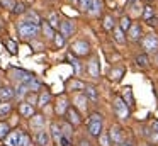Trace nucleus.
<instances>
[{
	"label": "nucleus",
	"instance_id": "f257e3e1",
	"mask_svg": "<svg viewBox=\"0 0 158 146\" xmlns=\"http://www.w3.org/2000/svg\"><path fill=\"white\" fill-rule=\"evenodd\" d=\"M17 31L19 36L24 37V39H31V37H36L39 32H41V26L36 22H31V20L24 19L21 22H17Z\"/></svg>",
	"mask_w": 158,
	"mask_h": 146
},
{
	"label": "nucleus",
	"instance_id": "f03ea898",
	"mask_svg": "<svg viewBox=\"0 0 158 146\" xmlns=\"http://www.w3.org/2000/svg\"><path fill=\"white\" fill-rule=\"evenodd\" d=\"M72 53L77 56H87L90 53V44L83 39H78L72 44Z\"/></svg>",
	"mask_w": 158,
	"mask_h": 146
},
{
	"label": "nucleus",
	"instance_id": "7ed1b4c3",
	"mask_svg": "<svg viewBox=\"0 0 158 146\" xmlns=\"http://www.w3.org/2000/svg\"><path fill=\"white\" fill-rule=\"evenodd\" d=\"M114 111L119 119H127V115H129V107L121 97H116V100H114Z\"/></svg>",
	"mask_w": 158,
	"mask_h": 146
},
{
	"label": "nucleus",
	"instance_id": "20e7f679",
	"mask_svg": "<svg viewBox=\"0 0 158 146\" xmlns=\"http://www.w3.org/2000/svg\"><path fill=\"white\" fill-rule=\"evenodd\" d=\"M143 48L148 53H158V37L155 34H148L143 39Z\"/></svg>",
	"mask_w": 158,
	"mask_h": 146
},
{
	"label": "nucleus",
	"instance_id": "39448f33",
	"mask_svg": "<svg viewBox=\"0 0 158 146\" xmlns=\"http://www.w3.org/2000/svg\"><path fill=\"white\" fill-rule=\"evenodd\" d=\"M21 129H15V131L9 132V136L5 138V146H21V138H22Z\"/></svg>",
	"mask_w": 158,
	"mask_h": 146
},
{
	"label": "nucleus",
	"instance_id": "423d86ee",
	"mask_svg": "<svg viewBox=\"0 0 158 146\" xmlns=\"http://www.w3.org/2000/svg\"><path fill=\"white\" fill-rule=\"evenodd\" d=\"M12 75H14V78L19 81V83H27L31 78H34L32 73H29V71H26V70H17V68L12 70Z\"/></svg>",
	"mask_w": 158,
	"mask_h": 146
},
{
	"label": "nucleus",
	"instance_id": "0eeeda50",
	"mask_svg": "<svg viewBox=\"0 0 158 146\" xmlns=\"http://www.w3.org/2000/svg\"><path fill=\"white\" fill-rule=\"evenodd\" d=\"M60 31H61V34L65 37L73 36V32H75V22H72V20H68V19L61 20V24H60Z\"/></svg>",
	"mask_w": 158,
	"mask_h": 146
},
{
	"label": "nucleus",
	"instance_id": "6e6552de",
	"mask_svg": "<svg viewBox=\"0 0 158 146\" xmlns=\"http://www.w3.org/2000/svg\"><path fill=\"white\" fill-rule=\"evenodd\" d=\"M66 119H68V122L72 126H78L80 122H82V117H80V114L77 112V109L75 107H70L68 111H66Z\"/></svg>",
	"mask_w": 158,
	"mask_h": 146
},
{
	"label": "nucleus",
	"instance_id": "1a4fd4ad",
	"mask_svg": "<svg viewBox=\"0 0 158 146\" xmlns=\"http://www.w3.org/2000/svg\"><path fill=\"white\" fill-rule=\"evenodd\" d=\"M87 71H89V75L92 78H99L100 71H99V61H97V58H92V60L89 61V65H87Z\"/></svg>",
	"mask_w": 158,
	"mask_h": 146
},
{
	"label": "nucleus",
	"instance_id": "9d476101",
	"mask_svg": "<svg viewBox=\"0 0 158 146\" xmlns=\"http://www.w3.org/2000/svg\"><path fill=\"white\" fill-rule=\"evenodd\" d=\"M139 37H141L139 24H131L129 31H127V39H129V41H139Z\"/></svg>",
	"mask_w": 158,
	"mask_h": 146
},
{
	"label": "nucleus",
	"instance_id": "9b49d317",
	"mask_svg": "<svg viewBox=\"0 0 158 146\" xmlns=\"http://www.w3.org/2000/svg\"><path fill=\"white\" fill-rule=\"evenodd\" d=\"M36 144L38 146H48L49 144V132L44 131V129L36 132Z\"/></svg>",
	"mask_w": 158,
	"mask_h": 146
},
{
	"label": "nucleus",
	"instance_id": "f8f14e48",
	"mask_svg": "<svg viewBox=\"0 0 158 146\" xmlns=\"http://www.w3.org/2000/svg\"><path fill=\"white\" fill-rule=\"evenodd\" d=\"M43 126H44V117L41 114H36L31 117V129L34 131H43Z\"/></svg>",
	"mask_w": 158,
	"mask_h": 146
},
{
	"label": "nucleus",
	"instance_id": "ddd939ff",
	"mask_svg": "<svg viewBox=\"0 0 158 146\" xmlns=\"http://www.w3.org/2000/svg\"><path fill=\"white\" fill-rule=\"evenodd\" d=\"M19 112H21L22 117H32L34 115V107L31 104H27V102H22L19 105Z\"/></svg>",
	"mask_w": 158,
	"mask_h": 146
},
{
	"label": "nucleus",
	"instance_id": "4468645a",
	"mask_svg": "<svg viewBox=\"0 0 158 146\" xmlns=\"http://www.w3.org/2000/svg\"><path fill=\"white\" fill-rule=\"evenodd\" d=\"M68 100H66L65 97H60L58 98V102H56V114L58 115H63V114H66V111H68Z\"/></svg>",
	"mask_w": 158,
	"mask_h": 146
},
{
	"label": "nucleus",
	"instance_id": "2eb2a0df",
	"mask_svg": "<svg viewBox=\"0 0 158 146\" xmlns=\"http://www.w3.org/2000/svg\"><path fill=\"white\" fill-rule=\"evenodd\" d=\"M109 136H110V141L117 143V144H121V143H123V131H121L119 126H112Z\"/></svg>",
	"mask_w": 158,
	"mask_h": 146
},
{
	"label": "nucleus",
	"instance_id": "dca6fc26",
	"mask_svg": "<svg viewBox=\"0 0 158 146\" xmlns=\"http://www.w3.org/2000/svg\"><path fill=\"white\" fill-rule=\"evenodd\" d=\"M41 29H43V34H44V36L48 37V39H55L56 32H55V29H53V27L49 26L48 20H43V22H41Z\"/></svg>",
	"mask_w": 158,
	"mask_h": 146
},
{
	"label": "nucleus",
	"instance_id": "f3484780",
	"mask_svg": "<svg viewBox=\"0 0 158 146\" xmlns=\"http://www.w3.org/2000/svg\"><path fill=\"white\" fill-rule=\"evenodd\" d=\"M51 136H53V139H55L56 143H60V139L63 138L61 124H58V122H53V124H51Z\"/></svg>",
	"mask_w": 158,
	"mask_h": 146
},
{
	"label": "nucleus",
	"instance_id": "a211bd4d",
	"mask_svg": "<svg viewBox=\"0 0 158 146\" xmlns=\"http://www.w3.org/2000/svg\"><path fill=\"white\" fill-rule=\"evenodd\" d=\"M12 97H15V92L10 87H2L0 88V100H10Z\"/></svg>",
	"mask_w": 158,
	"mask_h": 146
},
{
	"label": "nucleus",
	"instance_id": "6ab92c4d",
	"mask_svg": "<svg viewBox=\"0 0 158 146\" xmlns=\"http://www.w3.org/2000/svg\"><path fill=\"white\" fill-rule=\"evenodd\" d=\"M87 100H89V98H87L83 94L75 95V105L80 109V111H85V109H87Z\"/></svg>",
	"mask_w": 158,
	"mask_h": 146
},
{
	"label": "nucleus",
	"instance_id": "aec40b11",
	"mask_svg": "<svg viewBox=\"0 0 158 146\" xmlns=\"http://www.w3.org/2000/svg\"><path fill=\"white\" fill-rule=\"evenodd\" d=\"M100 10H102V0H92V5L89 9L90 15H99Z\"/></svg>",
	"mask_w": 158,
	"mask_h": 146
},
{
	"label": "nucleus",
	"instance_id": "412c9836",
	"mask_svg": "<svg viewBox=\"0 0 158 146\" xmlns=\"http://www.w3.org/2000/svg\"><path fill=\"white\" fill-rule=\"evenodd\" d=\"M102 131V122H89V132L92 136H100Z\"/></svg>",
	"mask_w": 158,
	"mask_h": 146
},
{
	"label": "nucleus",
	"instance_id": "4be33fe9",
	"mask_svg": "<svg viewBox=\"0 0 158 146\" xmlns=\"http://www.w3.org/2000/svg\"><path fill=\"white\" fill-rule=\"evenodd\" d=\"M49 100H51V94H49V92H43L38 98V105L39 107H46V105L49 104Z\"/></svg>",
	"mask_w": 158,
	"mask_h": 146
},
{
	"label": "nucleus",
	"instance_id": "5701e85b",
	"mask_svg": "<svg viewBox=\"0 0 158 146\" xmlns=\"http://www.w3.org/2000/svg\"><path fill=\"white\" fill-rule=\"evenodd\" d=\"M27 94H29L27 85H26V83H17V88H15V97L21 98V97H24V95H27Z\"/></svg>",
	"mask_w": 158,
	"mask_h": 146
},
{
	"label": "nucleus",
	"instance_id": "b1692460",
	"mask_svg": "<svg viewBox=\"0 0 158 146\" xmlns=\"http://www.w3.org/2000/svg\"><path fill=\"white\" fill-rule=\"evenodd\" d=\"M123 73H124V68L123 66H119V68H112V71H110V80H114V81H119L121 80V77H123Z\"/></svg>",
	"mask_w": 158,
	"mask_h": 146
},
{
	"label": "nucleus",
	"instance_id": "393cba45",
	"mask_svg": "<svg viewBox=\"0 0 158 146\" xmlns=\"http://www.w3.org/2000/svg\"><path fill=\"white\" fill-rule=\"evenodd\" d=\"M26 85H27L29 92H36V90H39V88H41V83H39V80H38L36 77H34V78H31V80H29Z\"/></svg>",
	"mask_w": 158,
	"mask_h": 146
},
{
	"label": "nucleus",
	"instance_id": "a878e982",
	"mask_svg": "<svg viewBox=\"0 0 158 146\" xmlns=\"http://www.w3.org/2000/svg\"><path fill=\"white\" fill-rule=\"evenodd\" d=\"M12 111V105L9 104V102H5V104H0V119H4L5 115H9Z\"/></svg>",
	"mask_w": 158,
	"mask_h": 146
},
{
	"label": "nucleus",
	"instance_id": "bb28decb",
	"mask_svg": "<svg viewBox=\"0 0 158 146\" xmlns=\"http://www.w3.org/2000/svg\"><path fill=\"white\" fill-rule=\"evenodd\" d=\"M104 29L106 31H114V17L110 15V14H107L106 17H104Z\"/></svg>",
	"mask_w": 158,
	"mask_h": 146
},
{
	"label": "nucleus",
	"instance_id": "cd10ccee",
	"mask_svg": "<svg viewBox=\"0 0 158 146\" xmlns=\"http://www.w3.org/2000/svg\"><path fill=\"white\" fill-rule=\"evenodd\" d=\"M83 90H85L83 95H85L87 98H90V100H97V90L94 87H85Z\"/></svg>",
	"mask_w": 158,
	"mask_h": 146
},
{
	"label": "nucleus",
	"instance_id": "c85d7f7f",
	"mask_svg": "<svg viewBox=\"0 0 158 146\" xmlns=\"http://www.w3.org/2000/svg\"><path fill=\"white\" fill-rule=\"evenodd\" d=\"M114 39H116L119 44H123L124 41H126V37H124L123 29H121V27H114Z\"/></svg>",
	"mask_w": 158,
	"mask_h": 146
},
{
	"label": "nucleus",
	"instance_id": "c756f323",
	"mask_svg": "<svg viewBox=\"0 0 158 146\" xmlns=\"http://www.w3.org/2000/svg\"><path fill=\"white\" fill-rule=\"evenodd\" d=\"M49 26L53 27V29H56V27H60V24H61V20H60V17H58V14H55L53 12L51 15H49Z\"/></svg>",
	"mask_w": 158,
	"mask_h": 146
},
{
	"label": "nucleus",
	"instance_id": "7c9ffc66",
	"mask_svg": "<svg viewBox=\"0 0 158 146\" xmlns=\"http://www.w3.org/2000/svg\"><path fill=\"white\" fill-rule=\"evenodd\" d=\"M124 102H126L127 107L134 104V98H133V94H131V88H124Z\"/></svg>",
	"mask_w": 158,
	"mask_h": 146
},
{
	"label": "nucleus",
	"instance_id": "2f4dec72",
	"mask_svg": "<svg viewBox=\"0 0 158 146\" xmlns=\"http://www.w3.org/2000/svg\"><path fill=\"white\" fill-rule=\"evenodd\" d=\"M9 124L7 122H0V139H5L9 136Z\"/></svg>",
	"mask_w": 158,
	"mask_h": 146
},
{
	"label": "nucleus",
	"instance_id": "473e14b6",
	"mask_svg": "<svg viewBox=\"0 0 158 146\" xmlns=\"http://www.w3.org/2000/svg\"><path fill=\"white\" fill-rule=\"evenodd\" d=\"M68 88L70 90H82V88H85V85H83L80 80H72L68 83Z\"/></svg>",
	"mask_w": 158,
	"mask_h": 146
},
{
	"label": "nucleus",
	"instance_id": "72a5a7b5",
	"mask_svg": "<svg viewBox=\"0 0 158 146\" xmlns=\"http://www.w3.org/2000/svg\"><path fill=\"white\" fill-rule=\"evenodd\" d=\"M78 5L82 12H89L90 5H92V0H78Z\"/></svg>",
	"mask_w": 158,
	"mask_h": 146
},
{
	"label": "nucleus",
	"instance_id": "f704fd0d",
	"mask_svg": "<svg viewBox=\"0 0 158 146\" xmlns=\"http://www.w3.org/2000/svg\"><path fill=\"white\" fill-rule=\"evenodd\" d=\"M21 146H34L32 144V139L29 138L27 132H22V138H21Z\"/></svg>",
	"mask_w": 158,
	"mask_h": 146
},
{
	"label": "nucleus",
	"instance_id": "c9c22d12",
	"mask_svg": "<svg viewBox=\"0 0 158 146\" xmlns=\"http://www.w3.org/2000/svg\"><path fill=\"white\" fill-rule=\"evenodd\" d=\"M65 41H66V37L63 36V34H56V36H55V44H56V48H63V46H65Z\"/></svg>",
	"mask_w": 158,
	"mask_h": 146
},
{
	"label": "nucleus",
	"instance_id": "e433bc0d",
	"mask_svg": "<svg viewBox=\"0 0 158 146\" xmlns=\"http://www.w3.org/2000/svg\"><path fill=\"white\" fill-rule=\"evenodd\" d=\"M136 63L139 65L141 68H146V66H148V63H150V61H148V56H144V54H139V56L136 58Z\"/></svg>",
	"mask_w": 158,
	"mask_h": 146
},
{
	"label": "nucleus",
	"instance_id": "4c0bfd02",
	"mask_svg": "<svg viewBox=\"0 0 158 146\" xmlns=\"http://www.w3.org/2000/svg\"><path fill=\"white\" fill-rule=\"evenodd\" d=\"M27 20H31V22H36V24H41L43 20L39 19V15L36 12H32V10H29L27 12Z\"/></svg>",
	"mask_w": 158,
	"mask_h": 146
},
{
	"label": "nucleus",
	"instance_id": "58836bf2",
	"mask_svg": "<svg viewBox=\"0 0 158 146\" xmlns=\"http://www.w3.org/2000/svg\"><path fill=\"white\" fill-rule=\"evenodd\" d=\"M99 143H100V146H110V136L109 134H100Z\"/></svg>",
	"mask_w": 158,
	"mask_h": 146
},
{
	"label": "nucleus",
	"instance_id": "ea45409f",
	"mask_svg": "<svg viewBox=\"0 0 158 146\" xmlns=\"http://www.w3.org/2000/svg\"><path fill=\"white\" fill-rule=\"evenodd\" d=\"M38 95H36V92H29V94H27V100H26V102H27V104H31L32 105V107H34V104H38Z\"/></svg>",
	"mask_w": 158,
	"mask_h": 146
},
{
	"label": "nucleus",
	"instance_id": "a19ab883",
	"mask_svg": "<svg viewBox=\"0 0 158 146\" xmlns=\"http://www.w3.org/2000/svg\"><path fill=\"white\" fill-rule=\"evenodd\" d=\"M143 17H144V20H150L151 17H153V7H151V5H146V7H144Z\"/></svg>",
	"mask_w": 158,
	"mask_h": 146
},
{
	"label": "nucleus",
	"instance_id": "79ce46f5",
	"mask_svg": "<svg viewBox=\"0 0 158 146\" xmlns=\"http://www.w3.org/2000/svg\"><path fill=\"white\" fill-rule=\"evenodd\" d=\"M12 12L14 14H22V12H26V5L22 2H17L14 5V9H12Z\"/></svg>",
	"mask_w": 158,
	"mask_h": 146
},
{
	"label": "nucleus",
	"instance_id": "37998d69",
	"mask_svg": "<svg viewBox=\"0 0 158 146\" xmlns=\"http://www.w3.org/2000/svg\"><path fill=\"white\" fill-rule=\"evenodd\" d=\"M121 29H124V31H129V27H131V20H129V17H123L121 19Z\"/></svg>",
	"mask_w": 158,
	"mask_h": 146
},
{
	"label": "nucleus",
	"instance_id": "c03bdc74",
	"mask_svg": "<svg viewBox=\"0 0 158 146\" xmlns=\"http://www.w3.org/2000/svg\"><path fill=\"white\" fill-rule=\"evenodd\" d=\"M89 122H102V115L99 112H92L89 117Z\"/></svg>",
	"mask_w": 158,
	"mask_h": 146
},
{
	"label": "nucleus",
	"instance_id": "a18cd8bd",
	"mask_svg": "<svg viewBox=\"0 0 158 146\" xmlns=\"http://www.w3.org/2000/svg\"><path fill=\"white\" fill-rule=\"evenodd\" d=\"M7 48H9V51H10L12 54H15V53H17V46H15V43H14V41H7Z\"/></svg>",
	"mask_w": 158,
	"mask_h": 146
},
{
	"label": "nucleus",
	"instance_id": "49530a36",
	"mask_svg": "<svg viewBox=\"0 0 158 146\" xmlns=\"http://www.w3.org/2000/svg\"><path fill=\"white\" fill-rule=\"evenodd\" d=\"M0 3H2L4 7H7V9H14V5H15L12 0H0Z\"/></svg>",
	"mask_w": 158,
	"mask_h": 146
},
{
	"label": "nucleus",
	"instance_id": "de8ad7c7",
	"mask_svg": "<svg viewBox=\"0 0 158 146\" xmlns=\"http://www.w3.org/2000/svg\"><path fill=\"white\" fill-rule=\"evenodd\" d=\"M60 144H61V146H72V141H70L66 136H63V138L60 139Z\"/></svg>",
	"mask_w": 158,
	"mask_h": 146
},
{
	"label": "nucleus",
	"instance_id": "09e8293b",
	"mask_svg": "<svg viewBox=\"0 0 158 146\" xmlns=\"http://www.w3.org/2000/svg\"><path fill=\"white\" fill-rule=\"evenodd\" d=\"M146 22L150 24V26H153V27H155V26H158V19H156V17H151V19H150V20H146Z\"/></svg>",
	"mask_w": 158,
	"mask_h": 146
},
{
	"label": "nucleus",
	"instance_id": "8fccbe9b",
	"mask_svg": "<svg viewBox=\"0 0 158 146\" xmlns=\"http://www.w3.org/2000/svg\"><path fill=\"white\" fill-rule=\"evenodd\" d=\"M117 146H133V144H131V141H123L121 144H117Z\"/></svg>",
	"mask_w": 158,
	"mask_h": 146
},
{
	"label": "nucleus",
	"instance_id": "3c124183",
	"mask_svg": "<svg viewBox=\"0 0 158 146\" xmlns=\"http://www.w3.org/2000/svg\"><path fill=\"white\" fill-rule=\"evenodd\" d=\"M82 146H89V143H87L85 139H83V141H82Z\"/></svg>",
	"mask_w": 158,
	"mask_h": 146
},
{
	"label": "nucleus",
	"instance_id": "603ef678",
	"mask_svg": "<svg viewBox=\"0 0 158 146\" xmlns=\"http://www.w3.org/2000/svg\"><path fill=\"white\" fill-rule=\"evenodd\" d=\"M70 2H73V3H75V2H78V0H70Z\"/></svg>",
	"mask_w": 158,
	"mask_h": 146
},
{
	"label": "nucleus",
	"instance_id": "864d4df0",
	"mask_svg": "<svg viewBox=\"0 0 158 146\" xmlns=\"http://www.w3.org/2000/svg\"><path fill=\"white\" fill-rule=\"evenodd\" d=\"M129 2H133V3H134V2H138V0H129Z\"/></svg>",
	"mask_w": 158,
	"mask_h": 146
},
{
	"label": "nucleus",
	"instance_id": "5fc2aeb1",
	"mask_svg": "<svg viewBox=\"0 0 158 146\" xmlns=\"http://www.w3.org/2000/svg\"><path fill=\"white\" fill-rule=\"evenodd\" d=\"M156 63H158V54H156Z\"/></svg>",
	"mask_w": 158,
	"mask_h": 146
},
{
	"label": "nucleus",
	"instance_id": "6e6d98bb",
	"mask_svg": "<svg viewBox=\"0 0 158 146\" xmlns=\"http://www.w3.org/2000/svg\"><path fill=\"white\" fill-rule=\"evenodd\" d=\"M148 2H153V0H148Z\"/></svg>",
	"mask_w": 158,
	"mask_h": 146
},
{
	"label": "nucleus",
	"instance_id": "4d7b16f0",
	"mask_svg": "<svg viewBox=\"0 0 158 146\" xmlns=\"http://www.w3.org/2000/svg\"><path fill=\"white\" fill-rule=\"evenodd\" d=\"M155 146H158V144H155Z\"/></svg>",
	"mask_w": 158,
	"mask_h": 146
}]
</instances>
